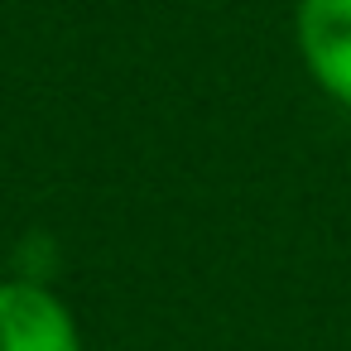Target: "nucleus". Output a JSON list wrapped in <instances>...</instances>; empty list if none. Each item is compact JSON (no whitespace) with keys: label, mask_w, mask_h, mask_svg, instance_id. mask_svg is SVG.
<instances>
[{"label":"nucleus","mask_w":351,"mask_h":351,"mask_svg":"<svg viewBox=\"0 0 351 351\" xmlns=\"http://www.w3.org/2000/svg\"><path fill=\"white\" fill-rule=\"evenodd\" d=\"M0 351H82L73 308L34 279H5L0 284Z\"/></svg>","instance_id":"nucleus-1"},{"label":"nucleus","mask_w":351,"mask_h":351,"mask_svg":"<svg viewBox=\"0 0 351 351\" xmlns=\"http://www.w3.org/2000/svg\"><path fill=\"white\" fill-rule=\"evenodd\" d=\"M293 44L308 77L341 106H351V0H298Z\"/></svg>","instance_id":"nucleus-2"}]
</instances>
